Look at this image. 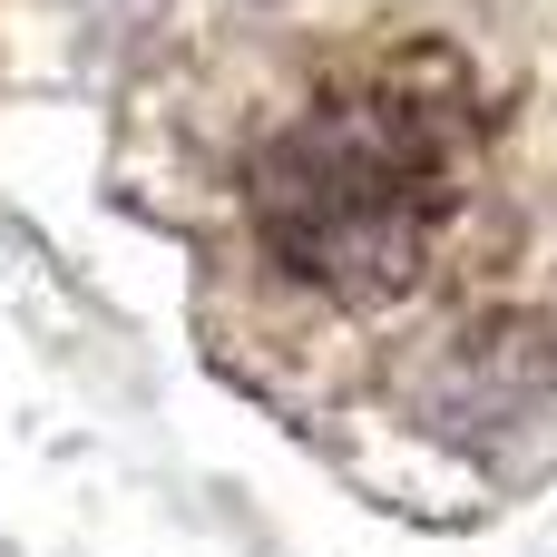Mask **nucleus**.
<instances>
[{
  "instance_id": "obj_1",
  "label": "nucleus",
  "mask_w": 557,
  "mask_h": 557,
  "mask_svg": "<svg viewBox=\"0 0 557 557\" xmlns=\"http://www.w3.org/2000/svg\"><path fill=\"white\" fill-rule=\"evenodd\" d=\"M460 196V117L450 78H372L333 88L304 117H284L255 166L245 206L274 264L333 304H392L421 284L441 225Z\"/></svg>"
}]
</instances>
